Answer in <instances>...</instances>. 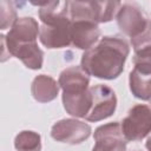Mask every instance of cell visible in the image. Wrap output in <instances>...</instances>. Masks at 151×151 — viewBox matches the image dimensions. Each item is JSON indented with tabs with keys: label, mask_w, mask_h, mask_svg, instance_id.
Wrapping results in <instances>:
<instances>
[{
	"label": "cell",
	"mask_w": 151,
	"mask_h": 151,
	"mask_svg": "<svg viewBox=\"0 0 151 151\" xmlns=\"http://www.w3.org/2000/svg\"><path fill=\"white\" fill-rule=\"evenodd\" d=\"M129 85L136 98L151 100V67L134 65L129 76Z\"/></svg>",
	"instance_id": "cell-13"
},
{
	"label": "cell",
	"mask_w": 151,
	"mask_h": 151,
	"mask_svg": "<svg viewBox=\"0 0 151 151\" xmlns=\"http://www.w3.org/2000/svg\"><path fill=\"white\" fill-rule=\"evenodd\" d=\"M72 21V20H71ZM100 37L98 24L86 20L72 21L71 26V41L72 45L79 50L87 51L96 45Z\"/></svg>",
	"instance_id": "cell-12"
},
{
	"label": "cell",
	"mask_w": 151,
	"mask_h": 151,
	"mask_svg": "<svg viewBox=\"0 0 151 151\" xmlns=\"http://www.w3.org/2000/svg\"><path fill=\"white\" fill-rule=\"evenodd\" d=\"M14 147L17 151H41V137L34 131H21L15 136Z\"/></svg>",
	"instance_id": "cell-16"
},
{
	"label": "cell",
	"mask_w": 151,
	"mask_h": 151,
	"mask_svg": "<svg viewBox=\"0 0 151 151\" xmlns=\"http://www.w3.org/2000/svg\"><path fill=\"white\" fill-rule=\"evenodd\" d=\"M40 27L38 21L32 17L18 18L14 25L11 27L6 35L1 34L0 38L5 41L6 46H13L19 44L35 42L39 35Z\"/></svg>",
	"instance_id": "cell-9"
},
{
	"label": "cell",
	"mask_w": 151,
	"mask_h": 151,
	"mask_svg": "<svg viewBox=\"0 0 151 151\" xmlns=\"http://www.w3.org/2000/svg\"><path fill=\"white\" fill-rule=\"evenodd\" d=\"M71 18H63L50 25H41L39 32L40 42L47 48H63L72 45Z\"/></svg>",
	"instance_id": "cell-7"
},
{
	"label": "cell",
	"mask_w": 151,
	"mask_h": 151,
	"mask_svg": "<svg viewBox=\"0 0 151 151\" xmlns=\"http://www.w3.org/2000/svg\"><path fill=\"white\" fill-rule=\"evenodd\" d=\"M92 104L91 109L85 117L87 122H99L111 117L117 109V97L114 91L103 84L90 87Z\"/></svg>",
	"instance_id": "cell-5"
},
{
	"label": "cell",
	"mask_w": 151,
	"mask_h": 151,
	"mask_svg": "<svg viewBox=\"0 0 151 151\" xmlns=\"http://www.w3.org/2000/svg\"><path fill=\"white\" fill-rule=\"evenodd\" d=\"M116 20L119 29L127 35L130 40L142 35L151 22V19L147 18L140 6L136 2L123 4L116 15Z\"/></svg>",
	"instance_id": "cell-3"
},
{
	"label": "cell",
	"mask_w": 151,
	"mask_h": 151,
	"mask_svg": "<svg viewBox=\"0 0 151 151\" xmlns=\"http://www.w3.org/2000/svg\"><path fill=\"white\" fill-rule=\"evenodd\" d=\"M58 84L63 97H76L88 91L90 77L80 66H70L59 74Z\"/></svg>",
	"instance_id": "cell-10"
},
{
	"label": "cell",
	"mask_w": 151,
	"mask_h": 151,
	"mask_svg": "<svg viewBox=\"0 0 151 151\" xmlns=\"http://www.w3.org/2000/svg\"><path fill=\"white\" fill-rule=\"evenodd\" d=\"M130 41H131V45H132L134 51H138L143 47L150 46L151 45V22L142 35H139L138 38H136L133 40H130Z\"/></svg>",
	"instance_id": "cell-18"
},
{
	"label": "cell",
	"mask_w": 151,
	"mask_h": 151,
	"mask_svg": "<svg viewBox=\"0 0 151 151\" xmlns=\"http://www.w3.org/2000/svg\"><path fill=\"white\" fill-rule=\"evenodd\" d=\"M18 20L17 9L12 1L1 0L0 1V28L6 29L12 27L14 22Z\"/></svg>",
	"instance_id": "cell-17"
},
{
	"label": "cell",
	"mask_w": 151,
	"mask_h": 151,
	"mask_svg": "<svg viewBox=\"0 0 151 151\" xmlns=\"http://www.w3.org/2000/svg\"><path fill=\"white\" fill-rule=\"evenodd\" d=\"M72 21L86 20L96 24L109 22L118 13L120 1H68Z\"/></svg>",
	"instance_id": "cell-2"
},
{
	"label": "cell",
	"mask_w": 151,
	"mask_h": 151,
	"mask_svg": "<svg viewBox=\"0 0 151 151\" xmlns=\"http://www.w3.org/2000/svg\"><path fill=\"white\" fill-rule=\"evenodd\" d=\"M150 104H151V100H150Z\"/></svg>",
	"instance_id": "cell-20"
},
{
	"label": "cell",
	"mask_w": 151,
	"mask_h": 151,
	"mask_svg": "<svg viewBox=\"0 0 151 151\" xmlns=\"http://www.w3.org/2000/svg\"><path fill=\"white\" fill-rule=\"evenodd\" d=\"M91 126L74 118H66L57 122L51 129V137L60 143L76 145L85 142L91 136Z\"/></svg>",
	"instance_id": "cell-6"
},
{
	"label": "cell",
	"mask_w": 151,
	"mask_h": 151,
	"mask_svg": "<svg viewBox=\"0 0 151 151\" xmlns=\"http://www.w3.org/2000/svg\"><path fill=\"white\" fill-rule=\"evenodd\" d=\"M59 84L54 78L46 74L37 76L31 84V93L39 103H48L57 98L59 93Z\"/></svg>",
	"instance_id": "cell-14"
},
{
	"label": "cell",
	"mask_w": 151,
	"mask_h": 151,
	"mask_svg": "<svg viewBox=\"0 0 151 151\" xmlns=\"http://www.w3.org/2000/svg\"><path fill=\"white\" fill-rule=\"evenodd\" d=\"M129 53V42L123 37L106 35L83 53L80 67L88 76L112 80L124 71Z\"/></svg>",
	"instance_id": "cell-1"
},
{
	"label": "cell",
	"mask_w": 151,
	"mask_h": 151,
	"mask_svg": "<svg viewBox=\"0 0 151 151\" xmlns=\"http://www.w3.org/2000/svg\"><path fill=\"white\" fill-rule=\"evenodd\" d=\"M145 147L147 149V151H151V137H149V139L145 143Z\"/></svg>",
	"instance_id": "cell-19"
},
{
	"label": "cell",
	"mask_w": 151,
	"mask_h": 151,
	"mask_svg": "<svg viewBox=\"0 0 151 151\" xmlns=\"http://www.w3.org/2000/svg\"><path fill=\"white\" fill-rule=\"evenodd\" d=\"M39 7V19L44 25L53 24L63 18L70 17V5L68 1H44V2H32Z\"/></svg>",
	"instance_id": "cell-15"
},
{
	"label": "cell",
	"mask_w": 151,
	"mask_h": 151,
	"mask_svg": "<svg viewBox=\"0 0 151 151\" xmlns=\"http://www.w3.org/2000/svg\"><path fill=\"white\" fill-rule=\"evenodd\" d=\"M2 42V53L8 51V55L15 57L21 60V63L31 70H39L42 67L44 63V52L39 48L37 41L28 42V44H19L13 46H6L5 41L1 39Z\"/></svg>",
	"instance_id": "cell-11"
},
{
	"label": "cell",
	"mask_w": 151,
	"mask_h": 151,
	"mask_svg": "<svg viewBox=\"0 0 151 151\" xmlns=\"http://www.w3.org/2000/svg\"><path fill=\"white\" fill-rule=\"evenodd\" d=\"M120 126L126 142L144 139L151 132V109L145 104L134 105L130 109Z\"/></svg>",
	"instance_id": "cell-4"
},
{
	"label": "cell",
	"mask_w": 151,
	"mask_h": 151,
	"mask_svg": "<svg viewBox=\"0 0 151 151\" xmlns=\"http://www.w3.org/2000/svg\"><path fill=\"white\" fill-rule=\"evenodd\" d=\"M93 137L96 143L92 151H126L127 142L118 122L100 125L96 129Z\"/></svg>",
	"instance_id": "cell-8"
}]
</instances>
